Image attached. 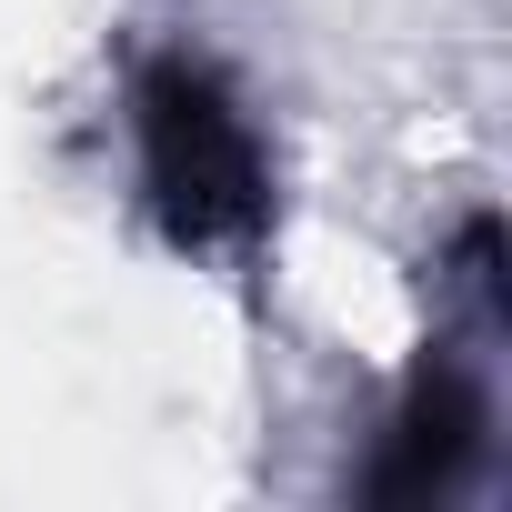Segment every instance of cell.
<instances>
[{
    "label": "cell",
    "mask_w": 512,
    "mask_h": 512,
    "mask_svg": "<svg viewBox=\"0 0 512 512\" xmlns=\"http://www.w3.org/2000/svg\"><path fill=\"white\" fill-rule=\"evenodd\" d=\"M141 131H151V181L171 191L181 231H231L251 221V131L231 121V101L191 71H161L141 91Z\"/></svg>",
    "instance_id": "1"
}]
</instances>
